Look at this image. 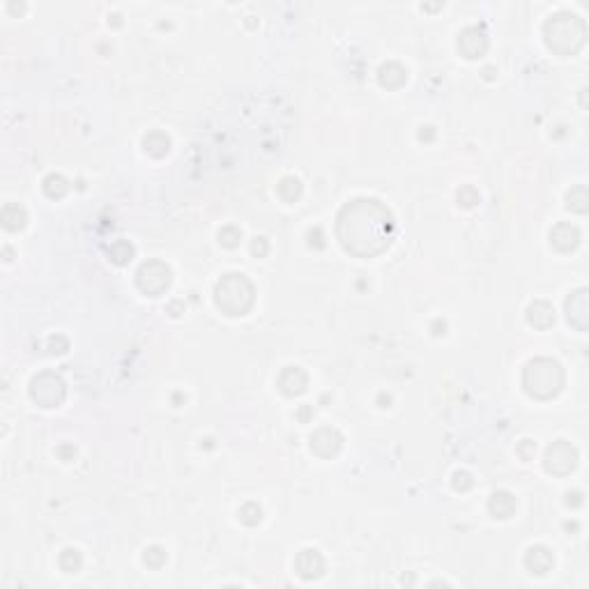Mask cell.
<instances>
[{
	"mask_svg": "<svg viewBox=\"0 0 589 589\" xmlns=\"http://www.w3.org/2000/svg\"><path fill=\"white\" fill-rule=\"evenodd\" d=\"M277 387L281 394H286V396H299L309 387V376H306V371L299 369V366H286V369L279 373Z\"/></svg>",
	"mask_w": 589,
	"mask_h": 589,
	"instance_id": "8fae6325",
	"label": "cell"
},
{
	"mask_svg": "<svg viewBox=\"0 0 589 589\" xmlns=\"http://www.w3.org/2000/svg\"><path fill=\"white\" fill-rule=\"evenodd\" d=\"M256 302V288L244 274H224L214 286V304L226 316H246Z\"/></svg>",
	"mask_w": 589,
	"mask_h": 589,
	"instance_id": "3957f363",
	"label": "cell"
},
{
	"mask_svg": "<svg viewBox=\"0 0 589 589\" xmlns=\"http://www.w3.org/2000/svg\"><path fill=\"white\" fill-rule=\"evenodd\" d=\"M458 51H461V56L467 58V60L481 58L488 51L486 30L479 28V25H467V28H463L461 35H458Z\"/></svg>",
	"mask_w": 589,
	"mask_h": 589,
	"instance_id": "ba28073f",
	"label": "cell"
},
{
	"mask_svg": "<svg viewBox=\"0 0 589 589\" xmlns=\"http://www.w3.org/2000/svg\"><path fill=\"white\" fill-rule=\"evenodd\" d=\"M58 456H60L65 463H69V461H74L76 449L71 447V444H62V447H58Z\"/></svg>",
	"mask_w": 589,
	"mask_h": 589,
	"instance_id": "d6a6232c",
	"label": "cell"
},
{
	"mask_svg": "<svg viewBox=\"0 0 589 589\" xmlns=\"http://www.w3.org/2000/svg\"><path fill=\"white\" fill-rule=\"evenodd\" d=\"M566 320H568V325L575 327L578 332H587V327H589L587 288H580V290H575L571 297L566 299Z\"/></svg>",
	"mask_w": 589,
	"mask_h": 589,
	"instance_id": "30bf717a",
	"label": "cell"
},
{
	"mask_svg": "<svg viewBox=\"0 0 589 589\" xmlns=\"http://www.w3.org/2000/svg\"><path fill=\"white\" fill-rule=\"evenodd\" d=\"M488 511L493 518H500V520H507L511 518L516 513V497L507 490H495L488 500Z\"/></svg>",
	"mask_w": 589,
	"mask_h": 589,
	"instance_id": "9a60e30c",
	"label": "cell"
},
{
	"mask_svg": "<svg viewBox=\"0 0 589 589\" xmlns=\"http://www.w3.org/2000/svg\"><path fill=\"white\" fill-rule=\"evenodd\" d=\"M143 150H146L150 157L161 159V157H166L168 150H171V139L163 132H150L146 139H143Z\"/></svg>",
	"mask_w": 589,
	"mask_h": 589,
	"instance_id": "d6986e66",
	"label": "cell"
},
{
	"mask_svg": "<svg viewBox=\"0 0 589 589\" xmlns=\"http://www.w3.org/2000/svg\"><path fill=\"white\" fill-rule=\"evenodd\" d=\"M311 451L320 458H334L341 451L343 447V435L338 433L336 428H330V426H323L318 430H313L311 437Z\"/></svg>",
	"mask_w": 589,
	"mask_h": 589,
	"instance_id": "9c48e42d",
	"label": "cell"
},
{
	"mask_svg": "<svg viewBox=\"0 0 589 589\" xmlns=\"http://www.w3.org/2000/svg\"><path fill=\"white\" fill-rule=\"evenodd\" d=\"M396 233L394 214L376 198H355L336 217V238L348 253L373 258L387 251Z\"/></svg>",
	"mask_w": 589,
	"mask_h": 589,
	"instance_id": "6da1fadb",
	"label": "cell"
},
{
	"mask_svg": "<svg viewBox=\"0 0 589 589\" xmlns=\"http://www.w3.org/2000/svg\"><path fill=\"white\" fill-rule=\"evenodd\" d=\"M433 334H435V336H444V334H447V323L435 320V323H433Z\"/></svg>",
	"mask_w": 589,
	"mask_h": 589,
	"instance_id": "e575fe53",
	"label": "cell"
},
{
	"mask_svg": "<svg viewBox=\"0 0 589 589\" xmlns=\"http://www.w3.org/2000/svg\"><path fill=\"white\" fill-rule=\"evenodd\" d=\"M587 25L578 14L571 12H557L543 25V39L546 47L557 56H573L585 44Z\"/></svg>",
	"mask_w": 589,
	"mask_h": 589,
	"instance_id": "7a4b0ae2",
	"label": "cell"
},
{
	"mask_svg": "<svg viewBox=\"0 0 589 589\" xmlns=\"http://www.w3.org/2000/svg\"><path fill=\"white\" fill-rule=\"evenodd\" d=\"M419 139H421V141H433V139H435L433 127H421V132H419Z\"/></svg>",
	"mask_w": 589,
	"mask_h": 589,
	"instance_id": "d590c367",
	"label": "cell"
},
{
	"mask_svg": "<svg viewBox=\"0 0 589 589\" xmlns=\"http://www.w3.org/2000/svg\"><path fill=\"white\" fill-rule=\"evenodd\" d=\"M58 564H60V568L65 573H78V571H81V566H83V557H81V553H78L76 548H67V551L60 553Z\"/></svg>",
	"mask_w": 589,
	"mask_h": 589,
	"instance_id": "cb8c5ba5",
	"label": "cell"
},
{
	"mask_svg": "<svg viewBox=\"0 0 589 589\" xmlns=\"http://www.w3.org/2000/svg\"><path fill=\"white\" fill-rule=\"evenodd\" d=\"M30 398L39 408H58L62 405L65 396H67V387H65L62 378L56 371H42L30 380Z\"/></svg>",
	"mask_w": 589,
	"mask_h": 589,
	"instance_id": "5b68a950",
	"label": "cell"
},
{
	"mask_svg": "<svg viewBox=\"0 0 589 589\" xmlns=\"http://www.w3.org/2000/svg\"><path fill=\"white\" fill-rule=\"evenodd\" d=\"M0 221H3L5 231L14 233V231H21L25 226L28 214H25V209L19 205V203H8V205H3V209H0Z\"/></svg>",
	"mask_w": 589,
	"mask_h": 589,
	"instance_id": "ac0fdd59",
	"label": "cell"
},
{
	"mask_svg": "<svg viewBox=\"0 0 589 589\" xmlns=\"http://www.w3.org/2000/svg\"><path fill=\"white\" fill-rule=\"evenodd\" d=\"M553 566L555 557L546 546H532L525 553V568L532 575H546L548 571H553Z\"/></svg>",
	"mask_w": 589,
	"mask_h": 589,
	"instance_id": "5bb4252c",
	"label": "cell"
},
{
	"mask_svg": "<svg viewBox=\"0 0 589 589\" xmlns=\"http://www.w3.org/2000/svg\"><path fill=\"white\" fill-rule=\"evenodd\" d=\"M566 209H571L575 214H585L589 209V194L585 185L573 187L571 192L566 194Z\"/></svg>",
	"mask_w": 589,
	"mask_h": 589,
	"instance_id": "7402d4cb",
	"label": "cell"
},
{
	"mask_svg": "<svg viewBox=\"0 0 589 589\" xmlns=\"http://www.w3.org/2000/svg\"><path fill=\"white\" fill-rule=\"evenodd\" d=\"M302 192H304L302 182L294 178V175H286V178L277 185V194L284 203H297L299 198H302Z\"/></svg>",
	"mask_w": 589,
	"mask_h": 589,
	"instance_id": "ffe728a7",
	"label": "cell"
},
{
	"mask_svg": "<svg viewBox=\"0 0 589 589\" xmlns=\"http://www.w3.org/2000/svg\"><path fill=\"white\" fill-rule=\"evenodd\" d=\"M456 198H458V203H461L463 207H474L476 203L481 200V196H479V192H476L472 185H465V187L458 189Z\"/></svg>",
	"mask_w": 589,
	"mask_h": 589,
	"instance_id": "83f0119b",
	"label": "cell"
},
{
	"mask_svg": "<svg viewBox=\"0 0 589 589\" xmlns=\"http://www.w3.org/2000/svg\"><path fill=\"white\" fill-rule=\"evenodd\" d=\"M551 244H553V249H557V251H562V253L573 251V249L580 244V231L573 224L562 221V224H557L551 231Z\"/></svg>",
	"mask_w": 589,
	"mask_h": 589,
	"instance_id": "4fadbf2b",
	"label": "cell"
},
{
	"mask_svg": "<svg viewBox=\"0 0 589 589\" xmlns=\"http://www.w3.org/2000/svg\"><path fill=\"white\" fill-rule=\"evenodd\" d=\"M251 253H253V258H265L267 253H270V242L265 238H256L251 242Z\"/></svg>",
	"mask_w": 589,
	"mask_h": 589,
	"instance_id": "f546056e",
	"label": "cell"
},
{
	"mask_svg": "<svg viewBox=\"0 0 589 589\" xmlns=\"http://www.w3.org/2000/svg\"><path fill=\"white\" fill-rule=\"evenodd\" d=\"M378 81H380L382 88L387 90H398L401 86H405V81H408V69L403 67L401 62H384L380 71H378Z\"/></svg>",
	"mask_w": 589,
	"mask_h": 589,
	"instance_id": "2e32d148",
	"label": "cell"
},
{
	"mask_svg": "<svg viewBox=\"0 0 589 589\" xmlns=\"http://www.w3.org/2000/svg\"><path fill=\"white\" fill-rule=\"evenodd\" d=\"M566 504H568V507H580V504H582V493H568L566 495Z\"/></svg>",
	"mask_w": 589,
	"mask_h": 589,
	"instance_id": "836d02e7",
	"label": "cell"
},
{
	"mask_svg": "<svg viewBox=\"0 0 589 589\" xmlns=\"http://www.w3.org/2000/svg\"><path fill=\"white\" fill-rule=\"evenodd\" d=\"M143 562L150 566V568H161L166 564V551L161 546H150L146 553H143Z\"/></svg>",
	"mask_w": 589,
	"mask_h": 589,
	"instance_id": "484cf974",
	"label": "cell"
},
{
	"mask_svg": "<svg viewBox=\"0 0 589 589\" xmlns=\"http://www.w3.org/2000/svg\"><path fill=\"white\" fill-rule=\"evenodd\" d=\"M294 571H297L299 578L304 580H316L323 575L325 571V559L323 555H320L316 548H306V551H302L297 555V559H294Z\"/></svg>",
	"mask_w": 589,
	"mask_h": 589,
	"instance_id": "7c38bea8",
	"label": "cell"
},
{
	"mask_svg": "<svg viewBox=\"0 0 589 589\" xmlns=\"http://www.w3.org/2000/svg\"><path fill=\"white\" fill-rule=\"evenodd\" d=\"M522 387L536 401H551L564 387V369L551 357H536L522 371Z\"/></svg>",
	"mask_w": 589,
	"mask_h": 589,
	"instance_id": "277c9868",
	"label": "cell"
},
{
	"mask_svg": "<svg viewBox=\"0 0 589 589\" xmlns=\"http://www.w3.org/2000/svg\"><path fill=\"white\" fill-rule=\"evenodd\" d=\"M309 244L316 246V249H323L325 246V235L320 228H313V231L309 233Z\"/></svg>",
	"mask_w": 589,
	"mask_h": 589,
	"instance_id": "1f68e13d",
	"label": "cell"
},
{
	"mask_svg": "<svg viewBox=\"0 0 589 589\" xmlns=\"http://www.w3.org/2000/svg\"><path fill=\"white\" fill-rule=\"evenodd\" d=\"M543 465H546V472H551L555 476H566L573 472L575 465H578V451H575L571 442L557 440L548 447Z\"/></svg>",
	"mask_w": 589,
	"mask_h": 589,
	"instance_id": "52a82bcc",
	"label": "cell"
},
{
	"mask_svg": "<svg viewBox=\"0 0 589 589\" xmlns=\"http://www.w3.org/2000/svg\"><path fill=\"white\" fill-rule=\"evenodd\" d=\"M44 194L49 196V198H54V200H58V198H62L65 194L69 192V182L62 178V175H58V173H51L47 180H44Z\"/></svg>",
	"mask_w": 589,
	"mask_h": 589,
	"instance_id": "603a6c76",
	"label": "cell"
},
{
	"mask_svg": "<svg viewBox=\"0 0 589 589\" xmlns=\"http://www.w3.org/2000/svg\"><path fill=\"white\" fill-rule=\"evenodd\" d=\"M309 415H311V412H309V408H306V405H304L302 410L297 412V417H299V419H304V421H306V419H309Z\"/></svg>",
	"mask_w": 589,
	"mask_h": 589,
	"instance_id": "8d00e7d4",
	"label": "cell"
},
{
	"mask_svg": "<svg viewBox=\"0 0 589 589\" xmlns=\"http://www.w3.org/2000/svg\"><path fill=\"white\" fill-rule=\"evenodd\" d=\"M527 323L536 330H548L555 323V309L546 299H536L527 306Z\"/></svg>",
	"mask_w": 589,
	"mask_h": 589,
	"instance_id": "e0dca14e",
	"label": "cell"
},
{
	"mask_svg": "<svg viewBox=\"0 0 589 589\" xmlns=\"http://www.w3.org/2000/svg\"><path fill=\"white\" fill-rule=\"evenodd\" d=\"M134 244L129 240H115L113 244L108 246V258H111V263H115V265H127L129 260L134 258Z\"/></svg>",
	"mask_w": 589,
	"mask_h": 589,
	"instance_id": "44dd1931",
	"label": "cell"
},
{
	"mask_svg": "<svg viewBox=\"0 0 589 589\" xmlns=\"http://www.w3.org/2000/svg\"><path fill=\"white\" fill-rule=\"evenodd\" d=\"M451 486H454V490H458V493H465V490L474 486V479L470 472H456L454 479H451Z\"/></svg>",
	"mask_w": 589,
	"mask_h": 589,
	"instance_id": "f1b7e54d",
	"label": "cell"
},
{
	"mask_svg": "<svg viewBox=\"0 0 589 589\" xmlns=\"http://www.w3.org/2000/svg\"><path fill=\"white\" fill-rule=\"evenodd\" d=\"M536 451V444L532 442V440H522V444L518 447V454H520V458L522 461H529V458H532V454Z\"/></svg>",
	"mask_w": 589,
	"mask_h": 589,
	"instance_id": "4dcf8cb0",
	"label": "cell"
},
{
	"mask_svg": "<svg viewBox=\"0 0 589 589\" xmlns=\"http://www.w3.org/2000/svg\"><path fill=\"white\" fill-rule=\"evenodd\" d=\"M173 281V274H171V267L161 260H148L139 267L136 272V286L143 294L148 297H159L168 290Z\"/></svg>",
	"mask_w": 589,
	"mask_h": 589,
	"instance_id": "8992f818",
	"label": "cell"
},
{
	"mask_svg": "<svg viewBox=\"0 0 589 589\" xmlns=\"http://www.w3.org/2000/svg\"><path fill=\"white\" fill-rule=\"evenodd\" d=\"M219 242L224 244L226 249H235L242 242V231L238 226H224L219 231Z\"/></svg>",
	"mask_w": 589,
	"mask_h": 589,
	"instance_id": "4316f807",
	"label": "cell"
},
{
	"mask_svg": "<svg viewBox=\"0 0 589 589\" xmlns=\"http://www.w3.org/2000/svg\"><path fill=\"white\" fill-rule=\"evenodd\" d=\"M238 518H240V522H244L246 527H253L263 520V509H260L256 502H246L244 507L238 511Z\"/></svg>",
	"mask_w": 589,
	"mask_h": 589,
	"instance_id": "d4e9b609",
	"label": "cell"
}]
</instances>
